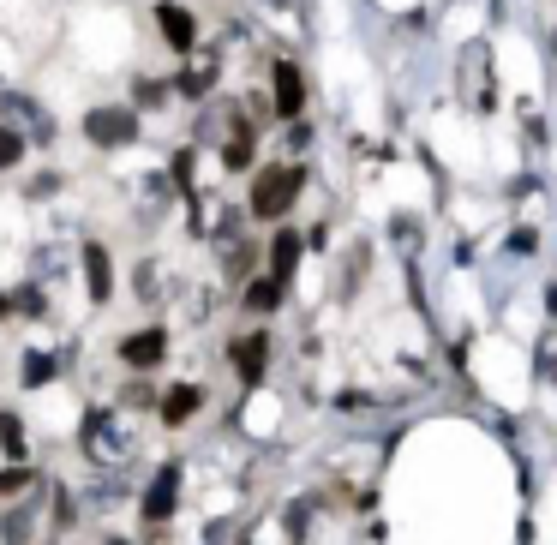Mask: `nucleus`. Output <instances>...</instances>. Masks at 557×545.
Returning <instances> with one entry per match:
<instances>
[{
	"label": "nucleus",
	"mask_w": 557,
	"mask_h": 545,
	"mask_svg": "<svg viewBox=\"0 0 557 545\" xmlns=\"http://www.w3.org/2000/svg\"><path fill=\"white\" fill-rule=\"evenodd\" d=\"M300 186H306V168H258V180H252V216H282L294 198H300Z\"/></svg>",
	"instance_id": "obj_1"
},
{
	"label": "nucleus",
	"mask_w": 557,
	"mask_h": 545,
	"mask_svg": "<svg viewBox=\"0 0 557 545\" xmlns=\"http://www.w3.org/2000/svg\"><path fill=\"white\" fill-rule=\"evenodd\" d=\"M84 450H90L96 468H120L126 450H132V438H126V426H120L114 414H90V426H84Z\"/></svg>",
	"instance_id": "obj_2"
},
{
	"label": "nucleus",
	"mask_w": 557,
	"mask_h": 545,
	"mask_svg": "<svg viewBox=\"0 0 557 545\" xmlns=\"http://www.w3.org/2000/svg\"><path fill=\"white\" fill-rule=\"evenodd\" d=\"M84 138L102 144V150L132 144V138H138V114H132V108H90V114H84Z\"/></svg>",
	"instance_id": "obj_3"
},
{
	"label": "nucleus",
	"mask_w": 557,
	"mask_h": 545,
	"mask_svg": "<svg viewBox=\"0 0 557 545\" xmlns=\"http://www.w3.org/2000/svg\"><path fill=\"white\" fill-rule=\"evenodd\" d=\"M162 354H168V330H162V324H150V330H138V336L120 342V360H126L132 372H156Z\"/></svg>",
	"instance_id": "obj_4"
},
{
	"label": "nucleus",
	"mask_w": 557,
	"mask_h": 545,
	"mask_svg": "<svg viewBox=\"0 0 557 545\" xmlns=\"http://www.w3.org/2000/svg\"><path fill=\"white\" fill-rule=\"evenodd\" d=\"M174 498H180V468L168 462V468H156V480L144 492V522H168L174 516Z\"/></svg>",
	"instance_id": "obj_5"
},
{
	"label": "nucleus",
	"mask_w": 557,
	"mask_h": 545,
	"mask_svg": "<svg viewBox=\"0 0 557 545\" xmlns=\"http://www.w3.org/2000/svg\"><path fill=\"white\" fill-rule=\"evenodd\" d=\"M156 24H162V42H168L174 54H186V48L198 42V18H192L186 6H156Z\"/></svg>",
	"instance_id": "obj_6"
},
{
	"label": "nucleus",
	"mask_w": 557,
	"mask_h": 545,
	"mask_svg": "<svg viewBox=\"0 0 557 545\" xmlns=\"http://www.w3.org/2000/svg\"><path fill=\"white\" fill-rule=\"evenodd\" d=\"M264 366H270V336H264V330L240 336V342H234V372H240L246 384H258V378H264Z\"/></svg>",
	"instance_id": "obj_7"
},
{
	"label": "nucleus",
	"mask_w": 557,
	"mask_h": 545,
	"mask_svg": "<svg viewBox=\"0 0 557 545\" xmlns=\"http://www.w3.org/2000/svg\"><path fill=\"white\" fill-rule=\"evenodd\" d=\"M300 108H306V84H300V66H288V60H282V66H276V114H288V120H294Z\"/></svg>",
	"instance_id": "obj_8"
},
{
	"label": "nucleus",
	"mask_w": 557,
	"mask_h": 545,
	"mask_svg": "<svg viewBox=\"0 0 557 545\" xmlns=\"http://www.w3.org/2000/svg\"><path fill=\"white\" fill-rule=\"evenodd\" d=\"M198 408H204V390H198V384H174V390L162 396V420H168V426H186Z\"/></svg>",
	"instance_id": "obj_9"
},
{
	"label": "nucleus",
	"mask_w": 557,
	"mask_h": 545,
	"mask_svg": "<svg viewBox=\"0 0 557 545\" xmlns=\"http://www.w3.org/2000/svg\"><path fill=\"white\" fill-rule=\"evenodd\" d=\"M84 270H90V294H96V300H108V294H114V270H108V252H102L96 240L84 246Z\"/></svg>",
	"instance_id": "obj_10"
},
{
	"label": "nucleus",
	"mask_w": 557,
	"mask_h": 545,
	"mask_svg": "<svg viewBox=\"0 0 557 545\" xmlns=\"http://www.w3.org/2000/svg\"><path fill=\"white\" fill-rule=\"evenodd\" d=\"M30 534H36V510L30 504H18V510L0 516V540L6 545H30Z\"/></svg>",
	"instance_id": "obj_11"
},
{
	"label": "nucleus",
	"mask_w": 557,
	"mask_h": 545,
	"mask_svg": "<svg viewBox=\"0 0 557 545\" xmlns=\"http://www.w3.org/2000/svg\"><path fill=\"white\" fill-rule=\"evenodd\" d=\"M252 138H258V132H252L246 120H234V132H228V150H222V162H228V168H246V162H252Z\"/></svg>",
	"instance_id": "obj_12"
},
{
	"label": "nucleus",
	"mask_w": 557,
	"mask_h": 545,
	"mask_svg": "<svg viewBox=\"0 0 557 545\" xmlns=\"http://www.w3.org/2000/svg\"><path fill=\"white\" fill-rule=\"evenodd\" d=\"M294 264H300V240H294V234H276V270H270V276H276L282 288H288V276H294Z\"/></svg>",
	"instance_id": "obj_13"
},
{
	"label": "nucleus",
	"mask_w": 557,
	"mask_h": 545,
	"mask_svg": "<svg viewBox=\"0 0 557 545\" xmlns=\"http://www.w3.org/2000/svg\"><path fill=\"white\" fill-rule=\"evenodd\" d=\"M282 294H288V288L270 276V282H252V288H246V306H252V312H276V306H282Z\"/></svg>",
	"instance_id": "obj_14"
},
{
	"label": "nucleus",
	"mask_w": 557,
	"mask_h": 545,
	"mask_svg": "<svg viewBox=\"0 0 557 545\" xmlns=\"http://www.w3.org/2000/svg\"><path fill=\"white\" fill-rule=\"evenodd\" d=\"M18 378H24V384H48V378H54V360H48V354H24V372H18Z\"/></svg>",
	"instance_id": "obj_15"
},
{
	"label": "nucleus",
	"mask_w": 557,
	"mask_h": 545,
	"mask_svg": "<svg viewBox=\"0 0 557 545\" xmlns=\"http://www.w3.org/2000/svg\"><path fill=\"white\" fill-rule=\"evenodd\" d=\"M18 156H24V132L0 126V168H18Z\"/></svg>",
	"instance_id": "obj_16"
},
{
	"label": "nucleus",
	"mask_w": 557,
	"mask_h": 545,
	"mask_svg": "<svg viewBox=\"0 0 557 545\" xmlns=\"http://www.w3.org/2000/svg\"><path fill=\"white\" fill-rule=\"evenodd\" d=\"M0 444H6V456H12V462L24 456V432H18V420H12V414H0Z\"/></svg>",
	"instance_id": "obj_17"
},
{
	"label": "nucleus",
	"mask_w": 557,
	"mask_h": 545,
	"mask_svg": "<svg viewBox=\"0 0 557 545\" xmlns=\"http://www.w3.org/2000/svg\"><path fill=\"white\" fill-rule=\"evenodd\" d=\"M210 90V66H192L186 78H180V96H204Z\"/></svg>",
	"instance_id": "obj_18"
},
{
	"label": "nucleus",
	"mask_w": 557,
	"mask_h": 545,
	"mask_svg": "<svg viewBox=\"0 0 557 545\" xmlns=\"http://www.w3.org/2000/svg\"><path fill=\"white\" fill-rule=\"evenodd\" d=\"M138 102L156 108V102H162V84H156V78H138Z\"/></svg>",
	"instance_id": "obj_19"
},
{
	"label": "nucleus",
	"mask_w": 557,
	"mask_h": 545,
	"mask_svg": "<svg viewBox=\"0 0 557 545\" xmlns=\"http://www.w3.org/2000/svg\"><path fill=\"white\" fill-rule=\"evenodd\" d=\"M216 234L234 240V234H240V210H222V216H216Z\"/></svg>",
	"instance_id": "obj_20"
},
{
	"label": "nucleus",
	"mask_w": 557,
	"mask_h": 545,
	"mask_svg": "<svg viewBox=\"0 0 557 545\" xmlns=\"http://www.w3.org/2000/svg\"><path fill=\"white\" fill-rule=\"evenodd\" d=\"M18 486H30V468H12V474H0V492H18Z\"/></svg>",
	"instance_id": "obj_21"
},
{
	"label": "nucleus",
	"mask_w": 557,
	"mask_h": 545,
	"mask_svg": "<svg viewBox=\"0 0 557 545\" xmlns=\"http://www.w3.org/2000/svg\"><path fill=\"white\" fill-rule=\"evenodd\" d=\"M12 306H18V312H42V294H36V288H24V294H18Z\"/></svg>",
	"instance_id": "obj_22"
},
{
	"label": "nucleus",
	"mask_w": 557,
	"mask_h": 545,
	"mask_svg": "<svg viewBox=\"0 0 557 545\" xmlns=\"http://www.w3.org/2000/svg\"><path fill=\"white\" fill-rule=\"evenodd\" d=\"M6 312H12V300H6V294H0V318H6Z\"/></svg>",
	"instance_id": "obj_23"
},
{
	"label": "nucleus",
	"mask_w": 557,
	"mask_h": 545,
	"mask_svg": "<svg viewBox=\"0 0 557 545\" xmlns=\"http://www.w3.org/2000/svg\"><path fill=\"white\" fill-rule=\"evenodd\" d=\"M552 54H557V36H552Z\"/></svg>",
	"instance_id": "obj_24"
}]
</instances>
